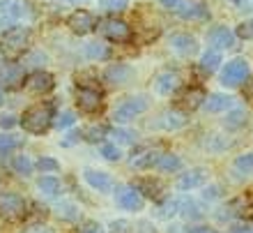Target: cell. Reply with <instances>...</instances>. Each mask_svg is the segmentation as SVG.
I'll use <instances>...</instances> for the list:
<instances>
[{
  "instance_id": "1",
  "label": "cell",
  "mask_w": 253,
  "mask_h": 233,
  "mask_svg": "<svg viewBox=\"0 0 253 233\" xmlns=\"http://www.w3.org/2000/svg\"><path fill=\"white\" fill-rule=\"evenodd\" d=\"M30 40H33L30 28H26V26L9 28V30H5V35L0 37V54L5 56L7 60H16L19 56H23L28 51Z\"/></svg>"
},
{
  "instance_id": "2",
  "label": "cell",
  "mask_w": 253,
  "mask_h": 233,
  "mask_svg": "<svg viewBox=\"0 0 253 233\" xmlns=\"http://www.w3.org/2000/svg\"><path fill=\"white\" fill-rule=\"evenodd\" d=\"M21 125L30 134H44L48 127L53 125V107H51L48 102H44V104H33L30 109L23 111Z\"/></svg>"
},
{
  "instance_id": "3",
  "label": "cell",
  "mask_w": 253,
  "mask_h": 233,
  "mask_svg": "<svg viewBox=\"0 0 253 233\" xmlns=\"http://www.w3.org/2000/svg\"><path fill=\"white\" fill-rule=\"evenodd\" d=\"M249 62L244 58H235L230 60V62H226V67L221 69V83L228 88H235L240 86L242 81L249 79Z\"/></svg>"
},
{
  "instance_id": "4",
  "label": "cell",
  "mask_w": 253,
  "mask_h": 233,
  "mask_svg": "<svg viewBox=\"0 0 253 233\" xmlns=\"http://www.w3.org/2000/svg\"><path fill=\"white\" fill-rule=\"evenodd\" d=\"M26 199L16 192H5L0 194V217L5 220H21L26 215Z\"/></svg>"
},
{
  "instance_id": "5",
  "label": "cell",
  "mask_w": 253,
  "mask_h": 233,
  "mask_svg": "<svg viewBox=\"0 0 253 233\" xmlns=\"http://www.w3.org/2000/svg\"><path fill=\"white\" fill-rule=\"evenodd\" d=\"M147 97H143V95H138V97H129V100H125L120 104V107L113 111V120L115 122H129V120H133L136 116H140L143 111H147Z\"/></svg>"
},
{
  "instance_id": "6",
  "label": "cell",
  "mask_w": 253,
  "mask_h": 233,
  "mask_svg": "<svg viewBox=\"0 0 253 233\" xmlns=\"http://www.w3.org/2000/svg\"><path fill=\"white\" fill-rule=\"evenodd\" d=\"M21 16H23V2L21 0H0V30L14 28Z\"/></svg>"
},
{
  "instance_id": "7",
  "label": "cell",
  "mask_w": 253,
  "mask_h": 233,
  "mask_svg": "<svg viewBox=\"0 0 253 233\" xmlns=\"http://www.w3.org/2000/svg\"><path fill=\"white\" fill-rule=\"evenodd\" d=\"M101 33H104L106 40L115 42V44L131 40V28L126 26L125 21H120V19H106L104 23H101Z\"/></svg>"
},
{
  "instance_id": "8",
  "label": "cell",
  "mask_w": 253,
  "mask_h": 233,
  "mask_svg": "<svg viewBox=\"0 0 253 233\" xmlns=\"http://www.w3.org/2000/svg\"><path fill=\"white\" fill-rule=\"evenodd\" d=\"M67 26H69V30L76 35H87L94 30V16L87 12V9H76V12L69 14Z\"/></svg>"
},
{
  "instance_id": "9",
  "label": "cell",
  "mask_w": 253,
  "mask_h": 233,
  "mask_svg": "<svg viewBox=\"0 0 253 233\" xmlns=\"http://www.w3.org/2000/svg\"><path fill=\"white\" fill-rule=\"evenodd\" d=\"M115 203H118L122 210H129V213L143 210V196H140L133 187H120V189L115 192Z\"/></svg>"
},
{
  "instance_id": "10",
  "label": "cell",
  "mask_w": 253,
  "mask_h": 233,
  "mask_svg": "<svg viewBox=\"0 0 253 233\" xmlns=\"http://www.w3.org/2000/svg\"><path fill=\"white\" fill-rule=\"evenodd\" d=\"M53 86H55L53 76H51L48 72H42V69L33 72V74H30V76L26 79V88L30 90V93H35V95L48 93V90H53Z\"/></svg>"
},
{
  "instance_id": "11",
  "label": "cell",
  "mask_w": 253,
  "mask_h": 233,
  "mask_svg": "<svg viewBox=\"0 0 253 233\" xmlns=\"http://www.w3.org/2000/svg\"><path fill=\"white\" fill-rule=\"evenodd\" d=\"M76 104H79L81 111L94 114V111L101 107V93L94 90V88H79V93H76Z\"/></svg>"
},
{
  "instance_id": "12",
  "label": "cell",
  "mask_w": 253,
  "mask_h": 233,
  "mask_svg": "<svg viewBox=\"0 0 253 233\" xmlns=\"http://www.w3.org/2000/svg\"><path fill=\"white\" fill-rule=\"evenodd\" d=\"M23 67L16 62H0V83L5 88H16L23 83Z\"/></svg>"
},
{
  "instance_id": "13",
  "label": "cell",
  "mask_w": 253,
  "mask_h": 233,
  "mask_svg": "<svg viewBox=\"0 0 253 233\" xmlns=\"http://www.w3.org/2000/svg\"><path fill=\"white\" fill-rule=\"evenodd\" d=\"M205 90L203 88H189V90H184V93L180 95V100H177V107L184 111V114H189V111H193V109L203 107V102H205Z\"/></svg>"
},
{
  "instance_id": "14",
  "label": "cell",
  "mask_w": 253,
  "mask_h": 233,
  "mask_svg": "<svg viewBox=\"0 0 253 233\" xmlns=\"http://www.w3.org/2000/svg\"><path fill=\"white\" fill-rule=\"evenodd\" d=\"M131 76H133V69L129 65H125V62H113V65H108L106 72H104V79H106L108 83H113V86H122V83H126Z\"/></svg>"
},
{
  "instance_id": "15",
  "label": "cell",
  "mask_w": 253,
  "mask_h": 233,
  "mask_svg": "<svg viewBox=\"0 0 253 233\" xmlns=\"http://www.w3.org/2000/svg\"><path fill=\"white\" fill-rule=\"evenodd\" d=\"M207 40H210V44L219 51V49H230L233 47L235 35H233V30H228L226 26H216V28H212V30L207 33Z\"/></svg>"
},
{
  "instance_id": "16",
  "label": "cell",
  "mask_w": 253,
  "mask_h": 233,
  "mask_svg": "<svg viewBox=\"0 0 253 233\" xmlns=\"http://www.w3.org/2000/svg\"><path fill=\"white\" fill-rule=\"evenodd\" d=\"M170 44H173V49L177 51V54H182V56H193L196 51H198V42H196V37L189 35V33L170 35Z\"/></svg>"
},
{
  "instance_id": "17",
  "label": "cell",
  "mask_w": 253,
  "mask_h": 233,
  "mask_svg": "<svg viewBox=\"0 0 253 233\" xmlns=\"http://www.w3.org/2000/svg\"><path fill=\"white\" fill-rule=\"evenodd\" d=\"M187 122H189V116L184 114V111H177V109H173V111L161 114V118H159V122H157V125H159L161 129H166V132H175V129L184 127Z\"/></svg>"
},
{
  "instance_id": "18",
  "label": "cell",
  "mask_w": 253,
  "mask_h": 233,
  "mask_svg": "<svg viewBox=\"0 0 253 233\" xmlns=\"http://www.w3.org/2000/svg\"><path fill=\"white\" fill-rule=\"evenodd\" d=\"M175 14H180L184 21H205L210 16L205 5H200V2H187V0H182L180 9Z\"/></svg>"
},
{
  "instance_id": "19",
  "label": "cell",
  "mask_w": 253,
  "mask_h": 233,
  "mask_svg": "<svg viewBox=\"0 0 253 233\" xmlns=\"http://www.w3.org/2000/svg\"><path fill=\"white\" fill-rule=\"evenodd\" d=\"M235 100L230 97V95H210V97H205V102H203V107H205L207 114H221V111H228V109H233Z\"/></svg>"
},
{
  "instance_id": "20",
  "label": "cell",
  "mask_w": 253,
  "mask_h": 233,
  "mask_svg": "<svg viewBox=\"0 0 253 233\" xmlns=\"http://www.w3.org/2000/svg\"><path fill=\"white\" fill-rule=\"evenodd\" d=\"M85 180L87 185L97 189V192H111V187H113V180L111 175L104 174V171H94V169H87L85 171Z\"/></svg>"
},
{
  "instance_id": "21",
  "label": "cell",
  "mask_w": 253,
  "mask_h": 233,
  "mask_svg": "<svg viewBox=\"0 0 253 233\" xmlns=\"http://www.w3.org/2000/svg\"><path fill=\"white\" fill-rule=\"evenodd\" d=\"M203 185H205V171H203V169H193V171H187V174L177 180V187H180L182 192H191V189H196V187H203Z\"/></svg>"
},
{
  "instance_id": "22",
  "label": "cell",
  "mask_w": 253,
  "mask_h": 233,
  "mask_svg": "<svg viewBox=\"0 0 253 233\" xmlns=\"http://www.w3.org/2000/svg\"><path fill=\"white\" fill-rule=\"evenodd\" d=\"M161 155L157 153V150H150V148H145V150H140V153L131 155V160H129V167L131 169H150L157 164V160H159Z\"/></svg>"
},
{
  "instance_id": "23",
  "label": "cell",
  "mask_w": 253,
  "mask_h": 233,
  "mask_svg": "<svg viewBox=\"0 0 253 233\" xmlns=\"http://www.w3.org/2000/svg\"><path fill=\"white\" fill-rule=\"evenodd\" d=\"M180 86V74L177 72H164L157 79V93L159 95H170Z\"/></svg>"
},
{
  "instance_id": "24",
  "label": "cell",
  "mask_w": 253,
  "mask_h": 233,
  "mask_svg": "<svg viewBox=\"0 0 253 233\" xmlns=\"http://www.w3.org/2000/svg\"><path fill=\"white\" fill-rule=\"evenodd\" d=\"M154 167L159 169L161 174H175V171H180L182 169V160L177 157V155H173V153H166V155H161L159 160H157Z\"/></svg>"
},
{
  "instance_id": "25",
  "label": "cell",
  "mask_w": 253,
  "mask_h": 233,
  "mask_svg": "<svg viewBox=\"0 0 253 233\" xmlns=\"http://www.w3.org/2000/svg\"><path fill=\"white\" fill-rule=\"evenodd\" d=\"M138 194H145L147 199H159L161 196V182L159 180H150V178H143L136 182V187H133Z\"/></svg>"
},
{
  "instance_id": "26",
  "label": "cell",
  "mask_w": 253,
  "mask_h": 233,
  "mask_svg": "<svg viewBox=\"0 0 253 233\" xmlns=\"http://www.w3.org/2000/svg\"><path fill=\"white\" fill-rule=\"evenodd\" d=\"M177 213H180L184 220H200V217H203V210H200L198 203H196L193 199H182Z\"/></svg>"
},
{
  "instance_id": "27",
  "label": "cell",
  "mask_w": 253,
  "mask_h": 233,
  "mask_svg": "<svg viewBox=\"0 0 253 233\" xmlns=\"http://www.w3.org/2000/svg\"><path fill=\"white\" fill-rule=\"evenodd\" d=\"M244 122H247V111L244 109H230L226 118H223V125L228 129H240V127H244Z\"/></svg>"
},
{
  "instance_id": "28",
  "label": "cell",
  "mask_w": 253,
  "mask_h": 233,
  "mask_svg": "<svg viewBox=\"0 0 253 233\" xmlns=\"http://www.w3.org/2000/svg\"><path fill=\"white\" fill-rule=\"evenodd\" d=\"M55 215H58L60 220H65V222L81 220V210L74 206V203H69V201H65V203H58V206H55Z\"/></svg>"
},
{
  "instance_id": "29",
  "label": "cell",
  "mask_w": 253,
  "mask_h": 233,
  "mask_svg": "<svg viewBox=\"0 0 253 233\" xmlns=\"http://www.w3.org/2000/svg\"><path fill=\"white\" fill-rule=\"evenodd\" d=\"M203 146H205L210 153H221V150H226V148L230 146V141H228L226 136H221V134H210Z\"/></svg>"
},
{
  "instance_id": "30",
  "label": "cell",
  "mask_w": 253,
  "mask_h": 233,
  "mask_svg": "<svg viewBox=\"0 0 253 233\" xmlns=\"http://www.w3.org/2000/svg\"><path fill=\"white\" fill-rule=\"evenodd\" d=\"M21 143H23V139H21V136H14V134L0 136V157H5V155H9L12 150H16Z\"/></svg>"
},
{
  "instance_id": "31",
  "label": "cell",
  "mask_w": 253,
  "mask_h": 233,
  "mask_svg": "<svg viewBox=\"0 0 253 233\" xmlns=\"http://www.w3.org/2000/svg\"><path fill=\"white\" fill-rule=\"evenodd\" d=\"M219 65H221V54L216 51V49H212V51L203 54V58H200V67H203L205 72H214Z\"/></svg>"
},
{
  "instance_id": "32",
  "label": "cell",
  "mask_w": 253,
  "mask_h": 233,
  "mask_svg": "<svg viewBox=\"0 0 253 233\" xmlns=\"http://www.w3.org/2000/svg\"><path fill=\"white\" fill-rule=\"evenodd\" d=\"M37 187H40L44 194H48V196H55V194L60 192V180L53 178V175H44V178H40Z\"/></svg>"
},
{
  "instance_id": "33",
  "label": "cell",
  "mask_w": 253,
  "mask_h": 233,
  "mask_svg": "<svg viewBox=\"0 0 253 233\" xmlns=\"http://www.w3.org/2000/svg\"><path fill=\"white\" fill-rule=\"evenodd\" d=\"M12 167H14V171H16L19 175H30L33 174V162H30L28 155H16L14 162H12Z\"/></svg>"
},
{
  "instance_id": "34",
  "label": "cell",
  "mask_w": 253,
  "mask_h": 233,
  "mask_svg": "<svg viewBox=\"0 0 253 233\" xmlns=\"http://www.w3.org/2000/svg\"><path fill=\"white\" fill-rule=\"evenodd\" d=\"M85 54H87V58H92V60H106L108 56H111V51H108L106 44H97V42H92V44H87L85 47Z\"/></svg>"
},
{
  "instance_id": "35",
  "label": "cell",
  "mask_w": 253,
  "mask_h": 233,
  "mask_svg": "<svg viewBox=\"0 0 253 233\" xmlns=\"http://www.w3.org/2000/svg\"><path fill=\"white\" fill-rule=\"evenodd\" d=\"M99 7L108 14H120L129 7V0H99Z\"/></svg>"
},
{
  "instance_id": "36",
  "label": "cell",
  "mask_w": 253,
  "mask_h": 233,
  "mask_svg": "<svg viewBox=\"0 0 253 233\" xmlns=\"http://www.w3.org/2000/svg\"><path fill=\"white\" fill-rule=\"evenodd\" d=\"M177 208H180V201H177V199H166L159 206V213H157V215H159L161 220H170L173 215H177Z\"/></svg>"
},
{
  "instance_id": "37",
  "label": "cell",
  "mask_w": 253,
  "mask_h": 233,
  "mask_svg": "<svg viewBox=\"0 0 253 233\" xmlns=\"http://www.w3.org/2000/svg\"><path fill=\"white\" fill-rule=\"evenodd\" d=\"M235 171L237 174H253V153H247V155H240L235 160Z\"/></svg>"
},
{
  "instance_id": "38",
  "label": "cell",
  "mask_w": 253,
  "mask_h": 233,
  "mask_svg": "<svg viewBox=\"0 0 253 233\" xmlns=\"http://www.w3.org/2000/svg\"><path fill=\"white\" fill-rule=\"evenodd\" d=\"M111 136H113L115 143H136V134L129 132V129H122V127H115Z\"/></svg>"
},
{
  "instance_id": "39",
  "label": "cell",
  "mask_w": 253,
  "mask_h": 233,
  "mask_svg": "<svg viewBox=\"0 0 253 233\" xmlns=\"http://www.w3.org/2000/svg\"><path fill=\"white\" fill-rule=\"evenodd\" d=\"M101 155H104V160H108V162H120V157H122L120 148L115 146V143H104V146H101Z\"/></svg>"
},
{
  "instance_id": "40",
  "label": "cell",
  "mask_w": 253,
  "mask_h": 233,
  "mask_svg": "<svg viewBox=\"0 0 253 233\" xmlns=\"http://www.w3.org/2000/svg\"><path fill=\"white\" fill-rule=\"evenodd\" d=\"M37 169H40L42 174H53V171H58V169H60V164H58L53 157H40Z\"/></svg>"
},
{
  "instance_id": "41",
  "label": "cell",
  "mask_w": 253,
  "mask_h": 233,
  "mask_svg": "<svg viewBox=\"0 0 253 233\" xmlns=\"http://www.w3.org/2000/svg\"><path fill=\"white\" fill-rule=\"evenodd\" d=\"M108 231L111 233H133V224L126 220H115V222H111Z\"/></svg>"
},
{
  "instance_id": "42",
  "label": "cell",
  "mask_w": 253,
  "mask_h": 233,
  "mask_svg": "<svg viewBox=\"0 0 253 233\" xmlns=\"http://www.w3.org/2000/svg\"><path fill=\"white\" fill-rule=\"evenodd\" d=\"M74 122H76V116H74L72 111H62V114L53 120V125L58 127V129H65V127L74 125Z\"/></svg>"
},
{
  "instance_id": "43",
  "label": "cell",
  "mask_w": 253,
  "mask_h": 233,
  "mask_svg": "<svg viewBox=\"0 0 253 233\" xmlns=\"http://www.w3.org/2000/svg\"><path fill=\"white\" fill-rule=\"evenodd\" d=\"M104 134H106V129H104V127H87L85 129V139L90 141V143H97V141H104Z\"/></svg>"
},
{
  "instance_id": "44",
  "label": "cell",
  "mask_w": 253,
  "mask_h": 233,
  "mask_svg": "<svg viewBox=\"0 0 253 233\" xmlns=\"http://www.w3.org/2000/svg\"><path fill=\"white\" fill-rule=\"evenodd\" d=\"M237 37H242V40H253V19L244 21V23L237 26Z\"/></svg>"
},
{
  "instance_id": "45",
  "label": "cell",
  "mask_w": 253,
  "mask_h": 233,
  "mask_svg": "<svg viewBox=\"0 0 253 233\" xmlns=\"http://www.w3.org/2000/svg\"><path fill=\"white\" fill-rule=\"evenodd\" d=\"M46 62V56L44 54H30L23 58V65L21 67H28V65H44Z\"/></svg>"
},
{
  "instance_id": "46",
  "label": "cell",
  "mask_w": 253,
  "mask_h": 233,
  "mask_svg": "<svg viewBox=\"0 0 253 233\" xmlns=\"http://www.w3.org/2000/svg\"><path fill=\"white\" fill-rule=\"evenodd\" d=\"M219 196H221L219 185H210V187H205V192H203V199L205 201H214V199H219Z\"/></svg>"
},
{
  "instance_id": "47",
  "label": "cell",
  "mask_w": 253,
  "mask_h": 233,
  "mask_svg": "<svg viewBox=\"0 0 253 233\" xmlns=\"http://www.w3.org/2000/svg\"><path fill=\"white\" fill-rule=\"evenodd\" d=\"M23 233H55L48 224H33V227L23 229Z\"/></svg>"
},
{
  "instance_id": "48",
  "label": "cell",
  "mask_w": 253,
  "mask_h": 233,
  "mask_svg": "<svg viewBox=\"0 0 253 233\" xmlns=\"http://www.w3.org/2000/svg\"><path fill=\"white\" fill-rule=\"evenodd\" d=\"M81 233H104V229H101L97 222H85L83 229H81Z\"/></svg>"
},
{
  "instance_id": "49",
  "label": "cell",
  "mask_w": 253,
  "mask_h": 233,
  "mask_svg": "<svg viewBox=\"0 0 253 233\" xmlns=\"http://www.w3.org/2000/svg\"><path fill=\"white\" fill-rule=\"evenodd\" d=\"M161 5L166 7L168 12H177L180 5H182V0H161Z\"/></svg>"
},
{
  "instance_id": "50",
  "label": "cell",
  "mask_w": 253,
  "mask_h": 233,
  "mask_svg": "<svg viewBox=\"0 0 253 233\" xmlns=\"http://www.w3.org/2000/svg\"><path fill=\"white\" fill-rule=\"evenodd\" d=\"M16 125V118L14 116H0V127L2 129H9V127Z\"/></svg>"
},
{
  "instance_id": "51",
  "label": "cell",
  "mask_w": 253,
  "mask_h": 233,
  "mask_svg": "<svg viewBox=\"0 0 253 233\" xmlns=\"http://www.w3.org/2000/svg\"><path fill=\"white\" fill-rule=\"evenodd\" d=\"M81 136H83V132H69V134H67V139L62 141V146H72V143L81 141Z\"/></svg>"
},
{
  "instance_id": "52",
  "label": "cell",
  "mask_w": 253,
  "mask_h": 233,
  "mask_svg": "<svg viewBox=\"0 0 253 233\" xmlns=\"http://www.w3.org/2000/svg\"><path fill=\"white\" fill-rule=\"evenodd\" d=\"M187 233H219L214 229H207V227H196V229H187Z\"/></svg>"
},
{
  "instance_id": "53",
  "label": "cell",
  "mask_w": 253,
  "mask_h": 233,
  "mask_svg": "<svg viewBox=\"0 0 253 233\" xmlns=\"http://www.w3.org/2000/svg\"><path fill=\"white\" fill-rule=\"evenodd\" d=\"M230 2H235V5H240L242 9H251V7H249L247 2H244V0H230Z\"/></svg>"
},
{
  "instance_id": "54",
  "label": "cell",
  "mask_w": 253,
  "mask_h": 233,
  "mask_svg": "<svg viewBox=\"0 0 253 233\" xmlns=\"http://www.w3.org/2000/svg\"><path fill=\"white\" fill-rule=\"evenodd\" d=\"M230 233H247V227H233Z\"/></svg>"
},
{
  "instance_id": "55",
  "label": "cell",
  "mask_w": 253,
  "mask_h": 233,
  "mask_svg": "<svg viewBox=\"0 0 253 233\" xmlns=\"http://www.w3.org/2000/svg\"><path fill=\"white\" fill-rule=\"evenodd\" d=\"M0 104H2V90H0Z\"/></svg>"
},
{
  "instance_id": "56",
  "label": "cell",
  "mask_w": 253,
  "mask_h": 233,
  "mask_svg": "<svg viewBox=\"0 0 253 233\" xmlns=\"http://www.w3.org/2000/svg\"><path fill=\"white\" fill-rule=\"evenodd\" d=\"M69 2H83V0H69Z\"/></svg>"
}]
</instances>
